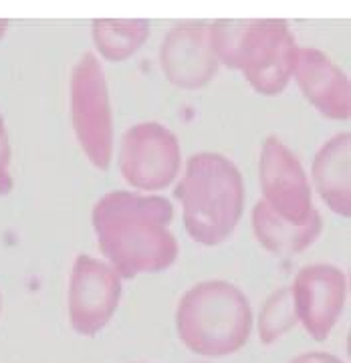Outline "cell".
Returning <instances> with one entry per match:
<instances>
[{
	"instance_id": "cell-1",
	"label": "cell",
	"mask_w": 351,
	"mask_h": 363,
	"mask_svg": "<svg viewBox=\"0 0 351 363\" xmlns=\"http://www.w3.org/2000/svg\"><path fill=\"white\" fill-rule=\"evenodd\" d=\"M172 220L168 198L138 190H111L91 210L97 247L121 279L162 272L176 262L180 247Z\"/></svg>"
},
{
	"instance_id": "cell-2",
	"label": "cell",
	"mask_w": 351,
	"mask_h": 363,
	"mask_svg": "<svg viewBox=\"0 0 351 363\" xmlns=\"http://www.w3.org/2000/svg\"><path fill=\"white\" fill-rule=\"evenodd\" d=\"M176 198L182 206L188 236L200 247H221L236 230L245 214L247 188L230 157L200 152L188 157Z\"/></svg>"
},
{
	"instance_id": "cell-3",
	"label": "cell",
	"mask_w": 351,
	"mask_h": 363,
	"mask_svg": "<svg viewBox=\"0 0 351 363\" xmlns=\"http://www.w3.org/2000/svg\"><path fill=\"white\" fill-rule=\"evenodd\" d=\"M221 65L240 71L252 89L274 97L293 79L299 45L283 18H224L212 23Z\"/></svg>"
},
{
	"instance_id": "cell-4",
	"label": "cell",
	"mask_w": 351,
	"mask_h": 363,
	"mask_svg": "<svg viewBox=\"0 0 351 363\" xmlns=\"http://www.w3.org/2000/svg\"><path fill=\"white\" fill-rule=\"evenodd\" d=\"M176 331L202 357H226L248 343L252 309L247 295L228 281H202L184 293L176 309Z\"/></svg>"
},
{
	"instance_id": "cell-5",
	"label": "cell",
	"mask_w": 351,
	"mask_h": 363,
	"mask_svg": "<svg viewBox=\"0 0 351 363\" xmlns=\"http://www.w3.org/2000/svg\"><path fill=\"white\" fill-rule=\"evenodd\" d=\"M69 111L75 140L89 164L109 168L116 145L113 109L104 67L93 52H85L71 71Z\"/></svg>"
},
{
	"instance_id": "cell-6",
	"label": "cell",
	"mask_w": 351,
	"mask_h": 363,
	"mask_svg": "<svg viewBox=\"0 0 351 363\" xmlns=\"http://www.w3.org/2000/svg\"><path fill=\"white\" fill-rule=\"evenodd\" d=\"M117 166L131 190L156 194L178 180L182 169L180 140L168 125L142 121L121 135Z\"/></svg>"
},
{
	"instance_id": "cell-7",
	"label": "cell",
	"mask_w": 351,
	"mask_h": 363,
	"mask_svg": "<svg viewBox=\"0 0 351 363\" xmlns=\"http://www.w3.org/2000/svg\"><path fill=\"white\" fill-rule=\"evenodd\" d=\"M259 184L262 202L285 220L303 224L321 214L313 204V186L299 157L277 135L260 145Z\"/></svg>"
},
{
	"instance_id": "cell-8",
	"label": "cell",
	"mask_w": 351,
	"mask_h": 363,
	"mask_svg": "<svg viewBox=\"0 0 351 363\" xmlns=\"http://www.w3.org/2000/svg\"><path fill=\"white\" fill-rule=\"evenodd\" d=\"M121 277L111 264L79 255L69 277V323L79 335L93 337L116 315L121 301Z\"/></svg>"
},
{
	"instance_id": "cell-9",
	"label": "cell",
	"mask_w": 351,
	"mask_h": 363,
	"mask_svg": "<svg viewBox=\"0 0 351 363\" xmlns=\"http://www.w3.org/2000/svg\"><path fill=\"white\" fill-rule=\"evenodd\" d=\"M160 67L178 89L206 87L221 69L212 23L184 21L172 26L160 47Z\"/></svg>"
},
{
	"instance_id": "cell-10",
	"label": "cell",
	"mask_w": 351,
	"mask_h": 363,
	"mask_svg": "<svg viewBox=\"0 0 351 363\" xmlns=\"http://www.w3.org/2000/svg\"><path fill=\"white\" fill-rule=\"evenodd\" d=\"M291 297L299 323L315 341H325L345 307L347 279L333 264L303 267L291 286Z\"/></svg>"
},
{
	"instance_id": "cell-11",
	"label": "cell",
	"mask_w": 351,
	"mask_h": 363,
	"mask_svg": "<svg viewBox=\"0 0 351 363\" xmlns=\"http://www.w3.org/2000/svg\"><path fill=\"white\" fill-rule=\"evenodd\" d=\"M293 77L303 97L327 119L345 121L351 116L350 77L325 52L315 47H299Z\"/></svg>"
},
{
	"instance_id": "cell-12",
	"label": "cell",
	"mask_w": 351,
	"mask_h": 363,
	"mask_svg": "<svg viewBox=\"0 0 351 363\" xmlns=\"http://www.w3.org/2000/svg\"><path fill=\"white\" fill-rule=\"evenodd\" d=\"M311 180L315 192L333 214L351 216V133L329 138L313 157Z\"/></svg>"
},
{
	"instance_id": "cell-13",
	"label": "cell",
	"mask_w": 351,
	"mask_h": 363,
	"mask_svg": "<svg viewBox=\"0 0 351 363\" xmlns=\"http://www.w3.org/2000/svg\"><path fill=\"white\" fill-rule=\"evenodd\" d=\"M250 224L260 247L279 257H291V255H299L303 250H307L313 247V242L319 238V234L323 230L321 214H317L315 218L303 224H297L274 214L262 200H259L252 208Z\"/></svg>"
},
{
	"instance_id": "cell-14",
	"label": "cell",
	"mask_w": 351,
	"mask_h": 363,
	"mask_svg": "<svg viewBox=\"0 0 351 363\" xmlns=\"http://www.w3.org/2000/svg\"><path fill=\"white\" fill-rule=\"evenodd\" d=\"M150 21L145 18H95L91 39L105 61L123 63L138 55L150 39Z\"/></svg>"
},
{
	"instance_id": "cell-15",
	"label": "cell",
	"mask_w": 351,
	"mask_h": 363,
	"mask_svg": "<svg viewBox=\"0 0 351 363\" xmlns=\"http://www.w3.org/2000/svg\"><path fill=\"white\" fill-rule=\"evenodd\" d=\"M299 323L291 297V286H281L264 301L259 315V339L262 345H273Z\"/></svg>"
},
{
	"instance_id": "cell-16",
	"label": "cell",
	"mask_w": 351,
	"mask_h": 363,
	"mask_svg": "<svg viewBox=\"0 0 351 363\" xmlns=\"http://www.w3.org/2000/svg\"><path fill=\"white\" fill-rule=\"evenodd\" d=\"M11 160H13V152H11V140H9V131H6V123L0 116V196H9L13 190L14 180L11 174Z\"/></svg>"
},
{
	"instance_id": "cell-17",
	"label": "cell",
	"mask_w": 351,
	"mask_h": 363,
	"mask_svg": "<svg viewBox=\"0 0 351 363\" xmlns=\"http://www.w3.org/2000/svg\"><path fill=\"white\" fill-rule=\"evenodd\" d=\"M289 363H343L338 359L335 355L325 353V351H307V353H301L297 357H293Z\"/></svg>"
},
{
	"instance_id": "cell-18",
	"label": "cell",
	"mask_w": 351,
	"mask_h": 363,
	"mask_svg": "<svg viewBox=\"0 0 351 363\" xmlns=\"http://www.w3.org/2000/svg\"><path fill=\"white\" fill-rule=\"evenodd\" d=\"M6 30H9V21L6 18H0V40L4 39Z\"/></svg>"
},
{
	"instance_id": "cell-19",
	"label": "cell",
	"mask_w": 351,
	"mask_h": 363,
	"mask_svg": "<svg viewBox=\"0 0 351 363\" xmlns=\"http://www.w3.org/2000/svg\"><path fill=\"white\" fill-rule=\"evenodd\" d=\"M0 311H2V297H0Z\"/></svg>"
},
{
	"instance_id": "cell-20",
	"label": "cell",
	"mask_w": 351,
	"mask_h": 363,
	"mask_svg": "<svg viewBox=\"0 0 351 363\" xmlns=\"http://www.w3.org/2000/svg\"><path fill=\"white\" fill-rule=\"evenodd\" d=\"M198 363H206V362H198Z\"/></svg>"
}]
</instances>
